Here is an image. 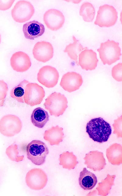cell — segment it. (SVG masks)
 <instances>
[{
  "instance_id": "6da1fadb",
  "label": "cell",
  "mask_w": 122,
  "mask_h": 196,
  "mask_svg": "<svg viewBox=\"0 0 122 196\" xmlns=\"http://www.w3.org/2000/svg\"><path fill=\"white\" fill-rule=\"evenodd\" d=\"M86 132L94 141L102 143L107 141L111 134L109 124L101 117L91 119L87 124Z\"/></svg>"
},
{
  "instance_id": "7a4b0ae2",
  "label": "cell",
  "mask_w": 122,
  "mask_h": 196,
  "mask_svg": "<svg viewBox=\"0 0 122 196\" xmlns=\"http://www.w3.org/2000/svg\"><path fill=\"white\" fill-rule=\"evenodd\" d=\"M97 51L104 65H110L115 63L120 59L121 55L119 43L109 40L101 43L100 48Z\"/></svg>"
},
{
  "instance_id": "3957f363",
  "label": "cell",
  "mask_w": 122,
  "mask_h": 196,
  "mask_svg": "<svg viewBox=\"0 0 122 196\" xmlns=\"http://www.w3.org/2000/svg\"><path fill=\"white\" fill-rule=\"evenodd\" d=\"M27 157L37 165L43 164L49 153L48 148L45 143L39 140H33L26 147Z\"/></svg>"
},
{
  "instance_id": "277c9868",
  "label": "cell",
  "mask_w": 122,
  "mask_h": 196,
  "mask_svg": "<svg viewBox=\"0 0 122 196\" xmlns=\"http://www.w3.org/2000/svg\"><path fill=\"white\" fill-rule=\"evenodd\" d=\"M67 104V99L64 95L54 92L45 99L44 105L50 115L58 117L65 112L68 107Z\"/></svg>"
},
{
  "instance_id": "5b68a950",
  "label": "cell",
  "mask_w": 122,
  "mask_h": 196,
  "mask_svg": "<svg viewBox=\"0 0 122 196\" xmlns=\"http://www.w3.org/2000/svg\"><path fill=\"white\" fill-rule=\"evenodd\" d=\"M117 18V12L113 6L104 5L99 7L94 24L101 27H109L115 24Z\"/></svg>"
},
{
  "instance_id": "8992f818",
  "label": "cell",
  "mask_w": 122,
  "mask_h": 196,
  "mask_svg": "<svg viewBox=\"0 0 122 196\" xmlns=\"http://www.w3.org/2000/svg\"><path fill=\"white\" fill-rule=\"evenodd\" d=\"M22 126L21 120L13 115H4L0 120V132L5 136L11 137L19 133Z\"/></svg>"
},
{
  "instance_id": "52a82bcc",
  "label": "cell",
  "mask_w": 122,
  "mask_h": 196,
  "mask_svg": "<svg viewBox=\"0 0 122 196\" xmlns=\"http://www.w3.org/2000/svg\"><path fill=\"white\" fill-rule=\"evenodd\" d=\"M45 96L43 88L36 83H29L26 85L24 103L30 106L40 104Z\"/></svg>"
},
{
  "instance_id": "ba28073f",
  "label": "cell",
  "mask_w": 122,
  "mask_h": 196,
  "mask_svg": "<svg viewBox=\"0 0 122 196\" xmlns=\"http://www.w3.org/2000/svg\"><path fill=\"white\" fill-rule=\"evenodd\" d=\"M34 12V6L30 2L20 0L16 3L13 8L11 14L16 21L23 23L30 20Z\"/></svg>"
},
{
  "instance_id": "9c48e42d",
  "label": "cell",
  "mask_w": 122,
  "mask_h": 196,
  "mask_svg": "<svg viewBox=\"0 0 122 196\" xmlns=\"http://www.w3.org/2000/svg\"><path fill=\"white\" fill-rule=\"evenodd\" d=\"M25 180L27 185L30 189L39 190L43 189L46 186L48 179L46 174L42 170L35 168L27 172Z\"/></svg>"
},
{
  "instance_id": "30bf717a",
  "label": "cell",
  "mask_w": 122,
  "mask_h": 196,
  "mask_svg": "<svg viewBox=\"0 0 122 196\" xmlns=\"http://www.w3.org/2000/svg\"><path fill=\"white\" fill-rule=\"evenodd\" d=\"M59 77V73L55 67L47 65L41 68L38 73L37 80L41 84L50 88L57 84Z\"/></svg>"
},
{
  "instance_id": "8fae6325",
  "label": "cell",
  "mask_w": 122,
  "mask_h": 196,
  "mask_svg": "<svg viewBox=\"0 0 122 196\" xmlns=\"http://www.w3.org/2000/svg\"><path fill=\"white\" fill-rule=\"evenodd\" d=\"M53 52L52 44L45 41L37 42L33 49L34 58L37 60L44 63L49 61L52 58Z\"/></svg>"
},
{
  "instance_id": "7c38bea8",
  "label": "cell",
  "mask_w": 122,
  "mask_h": 196,
  "mask_svg": "<svg viewBox=\"0 0 122 196\" xmlns=\"http://www.w3.org/2000/svg\"><path fill=\"white\" fill-rule=\"evenodd\" d=\"M43 20L49 29L52 31H56L63 26L65 22V17L61 11L52 9L48 10L45 13Z\"/></svg>"
},
{
  "instance_id": "4fadbf2b",
  "label": "cell",
  "mask_w": 122,
  "mask_h": 196,
  "mask_svg": "<svg viewBox=\"0 0 122 196\" xmlns=\"http://www.w3.org/2000/svg\"><path fill=\"white\" fill-rule=\"evenodd\" d=\"M83 82L80 74L74 72H68L62 76L60 86L64 90L71 92L78 89Z\"/></svg>"
},
{
  "instance_id": "5bb4252c",
  "label": "cell",
  "mask_w": 122,
  "mask_h": 196,
  "mask_svg": "<svg viewBox=\"0 0 122 196\" xmlns=\"http://www.w3.org/2000/svg\"><path fill=\"white\" fill-rule=\"evenodd\" d=\"M10 62L13 69L17 72H23L27 71L31 65L29 56L21 51H17L13 54Z\"/></svg>"
},
{
  "instance_id": "9a60e30c",
  "label": "cell",
  "mask_w": 122,
  "mask_h": 196,
  "mask_svg": "<svg viewBox=\"0 0 122 196\" xmlns=\"http://www.w3.org/2000/svg\"><path fill=\"white\" fill-rule=\"evenodd\" d=\"M84 159L87 167L95 171L102 170L106 164L103 153L97 150L87 153Z\"/></svg>"
},
{
  "instance_id": "2e32d148",
  "label": "cell",
  "mask_w": 122,
  "mask_h": 196,
  "mask_svg": "<svg viewBox=\"0 0 122 196\" xmlns=\"http://www.w3.org/2000/svg\"><path fill=\"white\" fill-rule=\"evenodd\" d=\"M98 61L96 53L92 49H85L78 55L79 65L86 70H95Z\"/></svg>"
},
{
  "instance_id": "e0dca14e",
  "label": "cell",
  "mask_w": 122,
  "mask_h": 196,
  "mask_svg": "<svg viewBox=\"0 0 122 196\" xmlns=\"http://www.w3.org/2000/svg\"><path fill=\"white\" fill-rule=\"evenodd\" d=\"M23 30L26 38L33 40L42 35L45 32V28L42 23L34 20L24 24Z\"/></svg>"
},
{
  "instance_id": "ac0fdd59",
  "label": "cell",
  "mask_w": 122,
  "mask_h": 196,
  "mask_svg": "<svg viewBox=\"0 0 122 196\" xmlns=\"http://www.w3.org/2000/svg\"><path fill=\"white\" fill-rule=\"evenodd\" d=\"M63 129L57 125L52 126L45 131L44 139L48 141L51 145H58L62 142L64 138Z\"/></svg>"
},
{
  "instance_id": "d6986e66",
  "label": "cell",
  "mask_w": 122,
  "mask_h": 196,
  "mask_svg": "<svg viewBox=\"0 0 122 196\" xmlns=\"http://www.w3.org/2000/svg\"><path fill=\"white\" fill-rule=\"evenodd\" d=\"M97 182L95 175L84 168L80 172L79 183L80 187L85 190L92 189Z\"/></svg>"
},
{
  "instance_id": "ffe728a7",
  "label": "cell",
  "mask_w": 122,
  "mask_h": 196,
  "mask_svg": "<svg viewBox=\"0 0 122 196\" xmlns=\"http://www.w3.org/2000/svg\"><path fill=\"white\" fill-rule=\"evenodd\" d=\"M106 156L109 162L113 165H119L122 163V147L119 144L115 143L106 150Z\"/></svg>"
},
{
  "instance_id": "44dd1931",
  "label": "cell",
  "mask_w": 122,
  "mask_h": 196,
  "mask_svg": "<svg viewBox=\"0 0 122 196\" xmlns=\"http://www.w3.org/2000/svg\"><path fill=\"white\" fill-rule=\"evenodd\" d=\"M30 119L35 126L39 128H43L49 119L48 112L42 108L38 107L33 111Z\"/></svg>"
},
{
  "instance_id": "7402d4cb",
  "label": "cell",
  "mask_w": 122,
  "mask_h": 196,
  "mask_svg": "<svg viewBox=\"0 0 122 196\" xmlns=\"http://www.w3.org/2000/svg\"><path fill=\"white\" fill-rule=\"evenodd\" d=\"M74 42L67 45L64 51L67 53L70 58L74 60L78 65V55L82 50L87 49V47H83L79 40L74 36H72Z\"/></svg>"
},
{
  "instance_id": "603a6c76",
  "label": "cell",
  "mask_w": 122,
  "mask_h": 196,
  "mask_svg": "<svg viewBox=\"0 0 122 196\" xmlns=\"http://www.w3.org/2000/svg\"><path fill=\"white\" fill-rule=\"evenodd\" d=\"M59 160V165L63 168L69 170L74 169L78 163L76 156L72 152H63L60 155Z\"/></svg>"
},
{
  "instance_id": "cb8c5ba5",
  "label": "cell",
  "mask_w": 122,
  "mask_h": 196,
  "mask_svg": "<svg viewBox=\"0 0 122 196\" xmlns=\"http://www.w3.org/2000/svg\"><path fill=\"white\" fill-rule=\"evenodd\" d=\"M95 9L91 3L85 2L83 3L80 8L79 14L82 16L83 20L87 22L92 21L95 17Z\"/></svg>"
},
{
  "instance_id": "d4e9b609",
  "label": "cell",
  "mask_w": 122,
  "mask_h": 196,
  "mask_svg": "<svg viewBox=\"0 0 122 196\" xmlns=\"http://www.w3.org/2000/svg\"><path fill=\"white\" fill-rule=\"evenodd\" d=\"M29 83V82L26 80L21 82L11 90L10 93V96L19 102L24 103L23 98L25 88Z\"/></svg>"
},
{
  "instance_id": "484cf974",
  "label": "cell",
  "mask_w": 122,
  "mask_h": 196,
  "mask_svg": "<svg viewBox=\"0 0 122 196\" xmlns=\"http://www.w3.org/2000/svg\"><path fill=\"white\" fill-rule=\"evenodd\" d=\"M115 177V175H110L108 174L106 179L99 183L96 188L98 191L99 195L106 196L109 193L112 186L114 184Z\"/></svg>"
},
{
  "instance_id": "4316f807",
  "label": "cell",
  "mask_w": 122,
  "mask_h": 196,
  "mask_svg": "<svg viewBox=\"0 0 122 196\" xmlns=\"http://www.w3.org/2000/svg\"><path fill=\"white\" fill-rule=\"evenodd\" d=\"M17 145L13 144L6 149L5 153L8 158L11 160L17 162L22 161L24 158L23 155H19V151Z\"/></svg>"
},
{
  "instance_id": "83f0119b",
  "label": "cell",
  "mask_w": 122,
  "mask_h": 196,
  "mask_svg": "<svg viewBox=\"0 0 122 196\" xmlns=\"http://www.w3.org/2000/svg\"><path fill=\"white\" fill-rule=\"evenodd\" d=\"M8 89L7 84L3 80H0V107L4 105Z\"/></svg>"
},
{
  "instance_id": "f1b7e54d",
  "label": "cell",
  "mask_w": 122,
  "mask_h": 196,
  "mask_svg": "<svg viewBox=\"0 0 122 196\" xmlns=\"http://www.w3.org/2000/svg\"><path fill=\"white\" fill-rule=\"evenodd\" d=\"M113 77L118 81H122V64L118 63L114 66L112 70Z\"/></svg>"
},
{
  "instance_id": "f546056e",
  "label": "cell",
  "mask_w": 122,
  "mask_h": 196,
  "mask_svg": "<svg viewBox=\"0 0 122 196\" xmlns=\"http://www.w3.org/2000/svg\"><path fill=\"white\" fill-rule=\"evenodd\" d=\"M122 117L121 115L114 120V123L113 124V133L116 134L118 138H122Z\"/></svg>"
},
{
  "instance_id": "4dcf8cb0",
  "label": "cell",
  "mask_w": 122,
  "mask_h": 196,
  "mask_svg": "<svg viewBox=\"0 0 122 196\" xmlns=\"http://www.w3.org/2000/svg\"><path fill=\"white\" fill-rule=\"evenodd\" d=\"M15 0H0V10H5L11 7Z\"/></svg>"
},
{
  "instance_id": "1f68e13d",
  "label": "cell",
  "mask_w": 122,
  "mask_h": 196,
  "mask_svg": "<svg viewBox=\"0 0 122 196\" xmlns=\"http://www.w3.org/2000/svg\"><path fill=\"white\" fill-rule=\"evenodd\" d=\"M1 35L0 34V43H1Z\"/></svg>"
}]
</instances>
